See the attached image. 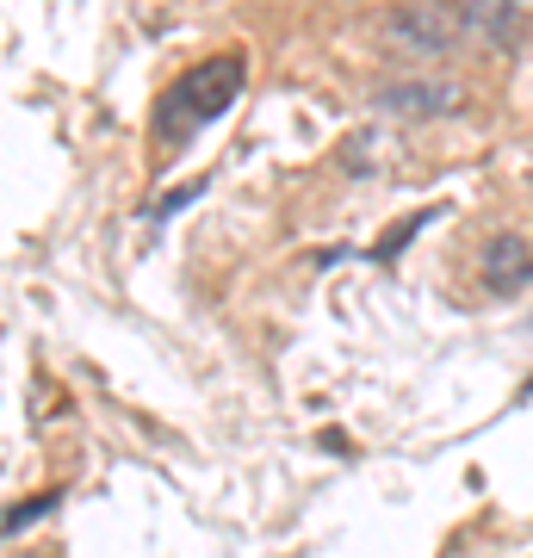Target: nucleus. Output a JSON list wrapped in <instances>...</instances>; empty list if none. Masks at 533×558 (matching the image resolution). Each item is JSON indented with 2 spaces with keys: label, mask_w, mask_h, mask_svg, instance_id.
I'll use <instances>...</instances> for the list:
<instances>
[{
  "label": "nucleus",
  "mask_w": 533,
  "mask_h": 558,
  "mask_svg": "<svg viewBox=\"0 0 533 558\" xmlns=\"http://www.w3.org/2000/svg\"><path fill=\"white\" fill-rule=\"evenodd\" d=\"M242 81H249V62L242 57H211V62H198V69H186V75L168 87V100H161L156 137L161 143H186L198 124L223 119V112L237 106Z\"/></svg>",
  "instance_id": "1"
},
{
  "label": "nucleus",
  "mask_w": 533,
  "mask_h": 558,
  "mask_svg": "<svg viewBox=\"0 0 533 558\" xmlns=\"http://www.w3.org/2000/svg\"><path fill=\"white\" fill-rule=\"evenodd\" d=\"M397 50H410V57H447L459 38H465V20H459V7H391V20H385Z\"/></svg>",
  "instance_id": "2"
},
{
  "label": "nucleus",
  "mask_w": 533,
  "mask_h": 558,
  "mask_svg": "<svg viewBox=\"0 0 533 558\" xmlns=\"http://www.w3.org/2000/svg\"><path fill=\"white\" fill-rule=\"evenodd\" d=\"M465 100L459 94V81H385V87H373V106L378 112H397V119H440V112H453V106Z\"/></svg>",
  "instance_id": "3"
},
{
  "label": "nucleus",
  "mask_w": 533,
  "mask_h": 558,
  "mask_svg": "<svg viewBox=\"0 0 533 558\" xmlns=\"http://www.w3.org/2000/svg\"><path fill=\"white\" fill-rule=\"evenodd\" d=\"M477 279H484V292H496V299H514L533 279V248L521 236H490L484 255H477Z\"/></svg>",
  "instance_id": "4"
},
{
  "label": "nucleus",
  "mask_w": 533,
  "mask_h": 558,
  "mask_svg": "<svg viewBox=\"0 0 533 558\" xmlns=\"http://www.w3.org/2000/svg\"><path fill=\"white\" fill-rule=\"evenodd\" d=\"M459 20H465V38H490V44H521V32H528L514 0H472V7H459Z\"/></svg>",
  "instance_id": "5"
}]
</instances>
